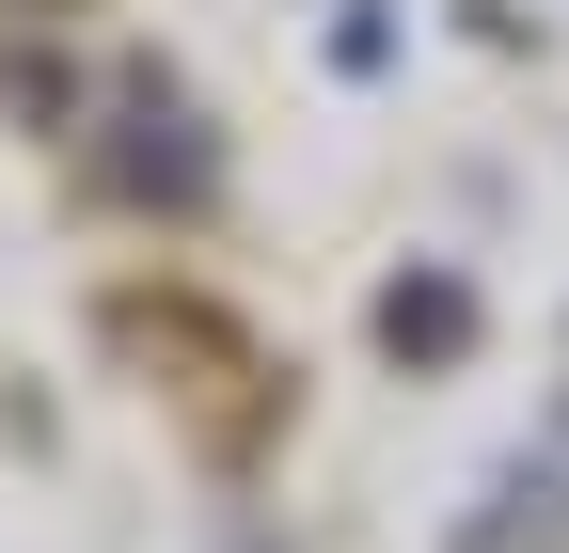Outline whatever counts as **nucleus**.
<instances>
[{"label":"nucleus","instance_id":"f257e3e1","mask_svg":"<svg viewBox=\"0 0 569 553\" xmlns=\"http://www.w3.org/2000/svg\"><path fill=\"white\" fill-rule=\"evenodd\" d=\"M380 332H396V349H459L475 301H459V285H396V301H380Z\"/></svg>","mask_w":569,"mask_h":553}]
</instances>
